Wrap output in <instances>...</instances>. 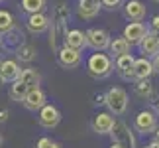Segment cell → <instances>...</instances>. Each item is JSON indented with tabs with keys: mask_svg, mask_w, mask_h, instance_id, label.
<instances>
[{
	"mask_svg": "<svg viewBox=\"0 0 159 148\" xmlns=\"http://www.w3.org/2000/svg\"><path fill=\"white\" fill-rule=\"evenodd\" d=\"M114 67H116L114 57L108 53H102V52H96L87 59V71L94 79H106L114 71Z\"/></svg>",
	"mask_w": 159,
	"mask_h": 148,
	"instance_id": "obj_1",
	"label": "cell"
},
{
	"mask_svg": "<svg viewBox=\"0 0 159 148\" xmlns=\"http://www.w3.org/2000/svg\"><path fill=\"white\" fill-rule=\"evenodd\" d=\"M106 107H108L110 113L116 115V116L124 115L126 109H128V93L124 89H120V87L108 89V93H106Z\"/></svg>",
	"mask_w": 159,
	"mask_h": 148,
	"instance_id": "obj_2",
	"label": "cell"
},
{
	"mask_svg": "<svg viewBox=\"0 0 159 148\" xmlns=\"http://www.w3.org/2000/svg\"><path fill=\"white\" fill-rule=\"evenodd\" d=\"M24 44H26V40H24V34L18 26H14L12 30H8V32H4V34H0V49H2V52L16 53Z\"/></svg>",
	"mask_w": 159,
	"mask_h": 148,
	"instance_id": "obj_3",
	"label": "cell"
},
{
	"mask_svg": "<svg viewBox=\"0 0 159 148\" xmlns=\"http://www.w3.org/2000/svg\"><path fill=\"white\" fill-rule=\"evenodd\" d=\"M110 136H112L114 142L122 144L124 148H138V140L134 136L132 128L126 125L124 121H116V125L112 128V132H110Z\"/></svg>",
	"mask_w": 159,
	"mask_h": 148,
	"instance_id": "obj_4",
	"label": "cell"
},
{
	"mask_svg": "<svg viewBox=\"0 0 159 148\" xmlns=\"http://www.w3.org/2000/svg\"><path fill=\"white\" fill-rule=\"evenodd\" d=\"M67 36H69V30H67V24H59L51 20V28H49V47L53 53H59L61 49L67 46Z\"/></svg>",
	"mask_w": 159,
	"mask_h": 148,
	"instance_id": "obj_5",
	"label": "cell"
},
{
	"mask_svg": "<svg viewBox=\"0 0 159 148\" xmlns=\"http://www.w3.org/2000/svg\"><path fill=\"white\" fill-rule=\"evenodd\" d=\"M87 42H89V47H93L94 52H104V49L110 47V36L106 30L102 28H90L87 32Z\"/></svg>",
	"mask_w": 159,
	"mask_h": 148,
	"instance_id": "obj_6",
	"label": "cell"
},
{
	"mask_svg": "<svg viewBox=\"0 0 159 148\" xmlns=\"http://www.w3.org/2000/svg\"><path fill=\"white\" fill-rule=\"evenodd\" d=\"M38 122H39V126H43V128H55L61 122V113H59V109L55 107V105H49L47 103L41 111H38Z\"/></svg>",
	"mask_w": 159,
	"mask_h": 148,
	"instance_id": "obj_7",
	"label": "cell"
},
{
	"mask_svg": "<svg viewBox=\"0 0 159 148\" xmlns=\"http://www.w3.org/2000/svg\"><path fill=\"white\" fill-rule=\"evenodd\" d=\"M22 75L20 63L16 59H0V79L4 83H14Z\"/></svg>",
	"mask_w": 159,
	"mask_h": 148,
	"instance_id": "obj_8",
	"label": "cell"
},
{
	"mask_svg": "<svg viewBox=\"0 0 159 148\" xmlns=\"http://www.w3.org/2000/svg\"><path fill=\"white\" fill-rule=\"evenodd\" d=\"M148 34H149V30L145 28L143 22H130L124 28V34H122V36H124L132 46H139V42H142Z\"/></svg>",
	"mask_w": 159,
	"mask_h": 148,
	"instance_id": "obj_9",
	"label": "cell"
},
{
	"mask_svg": "<svg viewBox=\"0 0 159 148\" xmlns=\"http://www.w3.org/2000/svg\"><path fill=\"white\" fill-rule=\"evenodd\" d=\"M157 128V115L153 111H142V113L136 115V131L149 134Z\"/></svg>",
	"mask_w": 159,
	"mask_h": 148,
	"instance_id": "obj_10",
	"label": "cell"
},
{
	"mask_svg": "<svg viewBox=\"0 0 159 148\" xmlns=\"http://www.w3.org/2000/svg\"><path fill=\"white\" fill-rule=\"evenodd\" d=\"M26 26L32 34H43L51 28V18L45 16L43 12H38V14H28Z\"/></svg>",
	"mask_w": 159,
	"mask_h": 148,
	"instance_id": "obj_11",
	"label": "cell"
},
{
	"mask_svg": "<svg viewBox=\"0 0 159 148\" xmlns=\"http://www.w3.org/2000/svg\"><path fill=\"white\" fill-rule=\"evenodd\" d=\"M57 61H59L61 67H65V69H75V67L81 65V52H79V49H73L69 46H65L57 53Z\"/></svg>",
	"mask_w": 159,
	"mask_h": 148,
	"instance_id": "obj_12",
	"label": "cell"
},
{
	"mask_svg": "<svg viewBox=\"0 0 159 148\" xmlns=\"http://www.w3.org/2000/svg\"><path fill=\"white\" fill-rule=\"evenodd\" d=\"M134 63H136V59H134L132 53L116 57V71H118V75L122 79H126V81H136V77H134Z\"/></svg>",
	"mask_w": 159,
	"mask_h": 148,
	"instance_id": "obj_13",
	"label": "cell"
},
{
	"mask_svg": "<svg viewBox=\"0 0 159 148\" xmlns=\"http://www.w3.org/2000/svg\"><path fill=\"white\" fill-rule=\"evenodd\" d=\"M116 125V119L112 113H98L93 119V131L96 134H110Z\"/></svg>",
	"mask_w": 159,
	"mask_h": 148,
	"instance_id": "obj_14",
	"label": "cell"
},
{
	"mask_svg": "<svg viewBox=\"0 0 159 148\" xmlns=\"http://www.w3.org/2000/svg\"><path fill=\"white\" fill-rule=\"evenodd\" d=\"M45 101H47L45 93H43V91H41V89L38 87V89H32V91H30V93H28V97L22 101V105H24V107H26L28 111H32V113H35V111H41V109H43L45 105H47Z\"/></svg>",
	"mask_w": 159,
	"mask_h": 148,
	"instance_id": "obj_15",
	"label": "cell"
},
{
	"mask_svg": "<svg viewBox=\"0 0 159 148\" xmlns=\"http://www.w3.org/2000/svg\"><path fill=\"white\" fill-rule=\"evenodd\" d=\"M124 14L128 20H132V22H142L145 14H148V10H145V6L142 0H130V2H126L124 6Z\"/></svg>",
	"mask_w": 159,
	"mask_h": 148,
	"instance_id": "obj_16",
	"label": "cell"
},
{
	"mask_svg": "<svg viewBox=\"0 0 159 148\" xmlns=\"http://www.w3.org/2000/svg\"><path fill=\"white\" fill-rule=\"evenodd\" d=\"M151 73L153 71V63H151V59L148 57H138L136 63H134V77H136V81H142V79H149Z\"/></svg>",
	"mask_w": 159,
	"mask_h": 148,
	"instance_id": "obj_17",
	"label": "cell"
},
{
	"mask_svg": "<svg viewBox=\"0 0 159 148\" xmlns=\"http://www.w3.org/2000/svg\"><path fill=\"white\" fill-rule=\"evenodd\" d=\"M139 52L143 53V57H155L159 53V38L153 32H149L142 42H139Z\"/></svg>",
	"mask_w": 159,
	"mask_h": 148,
	"instance_id": "obj_18",
	"label": "cell"
},
{
	"mask_svg": "<svg viewBox=\"0 0 159 148\" xmlns=\"http://www.w3.org/2000/svg\"><path fill=\"white\" fill-rule=\"evenodd\" d=\"M102 4L96 2V0H79V16L84 18V20H90L100 12Z\"/></svg>",
	"mask_w": 159,
	"mask_h": 148,
	"instance_id": "obj_19",
	"label": "cell"
},
{
	"mask_svg": "<svg viewBox=\"0 0 159 148\" xmlns=\"http://www.w3.org/2000/svg\"><path fill=\"white\" fill-rule=\"evenodd\" d=\"M67 46L73 47V49H84L89 46L87 42V32H83V30H69V36H67Z\"/></svg>",
	"mask_w": 159,
	"mask_h": 148,
	"instance_id": "obj_20",
	"label": "cell"
},
{
	"mask_svg": "<svg viewBox=\"0 0 159 148\" xmlns=\"http://www.w3.org/2000/svg\"><path fill=\"white\" fill-rule=\"evenodd\" d=\"M130 47H132V44L124 38V36L114 38L112 42H110V53H112V57H120V55L130 53Z\"/></svg>",
	"mask_w": 159,
	"mask_h": 148,
	"instance_id": "obj_21",
	"label": "cell"
},
{
	"mask_svg": "<svg viewBox=\"0 0 159 148\" xmlns=\"http://www.w3.org/2000/svg\"><path fill=\"white\" fill-rule=\"evenodd\" d=\"M30 91H32V89H30L26 83H22L20 79H18V81H14V83L10 85V91H8V93H10L12 101H24V99L28 97Z\"/></svg>",
	"mask_w": 159,
	"mask_h": 148,
	"instance_id": "obj_22",
	"label": "cell"
},
{
	"mask_svg": "<svg viewBox=\"0 0 159 148\" xmlns=\"http://www.w3.org/2000/svg\"><path fill=\"white\" fill-rule=\"evenodd\" d=\"M20 81L26 83L30 89H38L39 83H41V75L35 69H22V75H20Z\"/></svg>",
	"mask_w": 159,
	"mask_h": 148,
	"instance_id": "obj_23",
	"label": "cell"
},
{
	"mask_svg": "<svg viewBox=\"0 0 159 148\" xmlns=\"http://www.w3.org/2000/svg\"><path fill=\"white\" fill-rule=\"evenodd\" d=\"M136 93L142 99H145V101H149L155 95V91H153V85H151L149 79H142V81H136Z\"/></svg>",
	"mask_w": 159,
	"mask_h": 148,
	"instance_id": "obj_24",
	"label": "cell"
},
{
	"mask_svg": "<svg viewBox=\"0 0 159 148\" xmlns=\"http://www.w3.org/2000/svg\"><path fill=\"white\" fill-rule=\"evenodd\" d=\"M16 57L24 61V63H30V61H34L35 59V47L32 44H24L20 49L16 52Z\"/></svg>",
	"mask_w": 159,
	"mask_h": 148,
	"instance_id": "obj_25",
	"label": "cell"
},
{
	"mask_svg": "<svg viewBox=\"0 0 159 148\" xmlns=\"http://www.w3.org/2000/svg\"><path fill=\"white\" fill-rule=\"evenodd\" d=\"M22 8L28 14H38V12H43L45 0H22Z\"/></svg>",
	"mask_w": 159,
	"mask_h": 148,
	"instance_id": "obj_26",
	"label": "cell"
},
{
	"mask_svg": "<svg viewBox=\"0 0 159 148\" xmlns=\"http://www.w3.org/2000/svg\"><path fill=\"white\" fill-rule=\"evenodd\" d=\"M69 18H71V12H69V8H67L65 4H57V6H55L51 20L59 22V24H69Z\"/></svg>",
	"mask_w": 159,
	"mask_h": 148,
	"instance_id": "obj_27",
	"label": "cell"
},
{
	"mask_svg": "<svg viewBox=\"0 0 159 148\" xmlns=\"http://www.w3.org/2000/svg\"><path fill=\"white\" fill-rule=\"evenodd\" d=\"M16 24H14V16L10 14L8 10H0V34L8 32V30H12Z\"/></svg>",
	"mask_w": 159,
	"mask_h": 148,
	"instance_id": "obj_28",
	"label": "cell"
},
{
	"mask_svg": "<svg viewBox=\"0 0 159 148\" xmlns=\"http://www.w3.org/2000/svg\"><path fill=\"white\" fill-rule=\"evenodd\" d=\"M100 4H102V8H106V10H118L122 4H124V0H100Z\"/></svg>",
	"mask_w": 159,
	"mask_h": 148,
	"instance_id": "obj_29",
	"label": "cell"
},
{
	"mask_svg": "<svg viewBox=\"0 0 159 148\" xmlns=\"http://www.w3.org/2000/svg\"><path fill=\"white\" fill-rule=\"evenodd\" d=\"M149 32H153L155 36H159V14L151 18V24H149Z\"/></svg>",
	"mask_w": 159,
	"mask_h": 148,
	"instance_id": "obj_30",
	"label": "cell"
},
{
	"mask_svg": "<svg viewBox=\"0 0 159 148\" xmlns=\"http://www.w3.org/2000/svg\"><path fill=\"white\" fill-rule=\"evenodd\" d=\"M51 144H53V140H51V138H47V136H43V138H39V140H38L35 148H51Z\"/></svg>",
	"mask_w": 159,
	"mask_h": 148,
	"instance_id": "obj_31",
	"label": "cell"
},
{
	"mask_svg": "<svg viewBox=\"0 0 159 148\" xmlns=\"http://www.w3.org/2000/svg\"><path fill=\"white\" fill-rule=\"evenodd\" d=\"M8 111H6V109H0V122H6V121H8Z\"/></svg>",
	"mask_w": 159,
	"mask_h": 148,
	"instance_id": "obj_32",
	"label": "cell"
},
{
	"mask_svg": "<svg viewBox=\"0 0 159 148\" xmlns=\"http://www.w3.org/2000/svg\"><path fill=\"white\" fill-rule=\"evenodd\" d=\"M151 63H153V71H155V73H159V53L155 55L153 59H151Z\"/></svg>",
	"mask_w": 159,
	"mask_h": 148,
	"instance_id": "obj_33",
	"label": "cell"
},
{
	"mask_svg": "<svg viewBox=\"0 0 159 148\" xmlns=\"http://www.w3.org/2000/svg\"><path fill=\"white\" fill-rule=\"evenodd\" d=\"M148 148H159V142L157 140H151V142L148 144Z\"/></svg>",
	"mask_w": 159,
	"mask_h": 148,
	"instance_id": "obj_34",
	"label": "cell"
},
{
	"mask_svg": "<svg viewBox=\"0 0 159 148\" xmlns=\"http://www.w3.org/2000/svg\"><path fill=\"white\" fill-rule=\"evenodd\" d=\"M151 134H153V140H157V142H159V126H157V128H155V131L151 132Z\"/></svg>",
	"mask_w": 159,
	"mask_h": 148,
	"instance_id": "obj_35",
	"label": "cell"
},
{
	"mask_svg": "<svg viewBox=\"0 0 159 148\" xmlns=\"http://www.w3.org/2000/svg\"><path fill=\"white\" fill-rule=\"evenodd\" d=\"M110 148H124V146H122V144H118V142H112V146H110Z\"/></svg>",
	"mask_w": 159,
	"mask_h": 148,
	"instance_id": "obj_36",
	"label": "cell"
},
{
	"mask_svg": "<svg viewBox=\"0 0 159 148\" xmlns=\"http://www.w3.org/2000/svg\"><path fill=\"white\" fill-rule=\"evenodd\" d=\"M2 144H4V134L0 132V148H2Z\"/></svg>",
	"mask_w": 159,
	"mask_h": 148,
	"instance_id": "obj_37",
	"label": "cell"
},
{
	"mask_svg": "<svg viewBox=\"0 0 159 148\" xmlns=\"http://www.w3.org/2000/svg\"><path fill=\"white\" fill-rule=\"evenodd\" d=\"M51 148H63V146H61L59 142H53V144H51Z\"/></svg>",
	"mask_w": 159,
	"mask_h": 148,
	"instance_id": "obj_38",
	"label": "cell"
},
{
	"mask_svg": "<svg viewBox=\"0 0 159 148\" xmlns=\"http://www.w3.org/2000/svg\"><path fill=\"white\" fill-rule=\"evenodd\" d=\"M157 116H159V107H157Z\"/></svg>",
	"mask_w": 159,
	"mask_h": 148,
	"instance_id": "obj_39",
	"label": "cell"
},
{
	"mask_svg": "<svg viewBox=\"0 0 159 148\" xmlns=\"http://www.w3.org/2000/svg\"><path fill=\"white\" fill-rule=\"evenodd\" d=\"M96 2H100V0H96Z\"/></svg>",
	"mask_w": 159,
	"mask_h": 148,
	"instance_id": "obj_40",
	"label": "cell"
},
{
	"mask_svg": "<svg viewBox=\"0 0 159 148\" xmlns=\"http://www.w3.org/2000/svg\"><path fill=\"white\" fill-rule=\"evenodd\" d=\"M0 83H2V79H0Z\"/></svg>",
	"mask_w": 159,
	"mask_h": 148,
	"instance_id": "obj_41",
	"label": "cell"
},
{
	"mask_svg": "<svg viewBox=\"0 0 159 148\" xmlns=\"http://www.w3.org/2000/svg\"><path fill=\"white\" fill-rule=\"evenodd\" d=\"M0 2H2V0H0Z\"/></svg>",
	"mask_w": 159,
	"mask_h": 148,
	"instance_id": "obj_42",
	"label": "cell"
},
{
	"mask_svg": "<svg viewBox=\"0 0 159 148\" xmlns=\"http://www.w3.org/2000/svg\"><path fill=\"white\" fill-rule=\"evenodd\" d=\"M0 52H2V49H0Z\"/></svg>",
	"mask_w": 159,
	"mask_h": 148,
	"instance_id": "obj_43",
	"label": "cell"
},
{
	"mask_svg": "<svg viewBox=\"0 0 159 148\" xmlns=\"http://www.w3.org/2000/svg\"><path fill=\"white\" fill-rule=\"evenodd\" d=\"M157 38H159V36H157Z\"/></svg>",
	"mask_w": 159,
	"mask_h": 148,
	"instance_id": "obj_44",
	"label": "cell"
},
{
	"mask_svg": "<svg viewBox=\"0 0 159 148\" xmlns=\"http://www.w3.org/2000/svg\"><path fill=\"white\" fill-rule=\"evenodd\" d=\"M145 148H148V146H145Z\"/></svg>",
	"mask_w": 159,
	"mask_h": 148,
	"instance_id": "obj_45",
	"label": "cell"
},
{
	"mask_svg": "<svg viewBox=\"0 0 159 148\" xmlns=\"http://www.w3.org/2000/svg\"><path fill=\"white\" fill-rule=\"evenodd\" d=\"M157 2H159V0H157Z\"/></svg>",
	"mask_w": 159,
	"mask_h": 148,
	"instance_id": "obj_46",
	"label": "cell"
}]
</instances>
